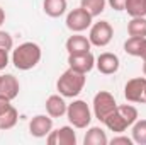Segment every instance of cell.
Listing matches in <instances>:
<instances>
[{
    "label": "cell",
    "mask_w": 146,
    "mask_h": 145,
    "mask_svg": "<svg viewBox=\"0 0 146 145\" xmlns=\"http://www.w3.org/2000/svg\"><path fill=\"white\" fill-rule=\"evenodd\" d=\"M80 7H83L92 17H97L106 10V0H82Z\"/></svg>",
    "instance_id": "obj_21"
},
{
    "label": "cell",
    "mask_w": 146,
    "mask_h": 145,
    "mask_svg": "<svg viewBox=\"0 0 146 145\" xmlns=\"http://www.w3.org/2000/svg\"><path fill=\"white\" fill-rule=\"evenodd\" d=\"M53 130V118L51 116H46V114H37L31 119L29 123V132L33 137L36 138H42V137H48Z\"/></svg>",
    "instance_id": "obj_8"
},
{
    "label": "cell",
    "mask_w": 146,
    "mask_h": 145,
    "mask_svg": "<svg viewBox=\"0 0 146 145\" xmlns=\"http://www.w3.org/2000/svg\"><path fill=\"white\" fill-rule=\"evenodd\" d=\"M19 89H21L19 80L14 75H10V73L2 75V79H0V94H3L5 97H9L12 101L19 96Z\"/></svg>",
    "instance_id": "obj_13"
},
{
    "label": "cell",
    "mask_w": 146,
    "mask_h": 145,
    "mask_svg": "<svg viewBox=\"0 0 146 145\" xmlns=\"http://www.w3.org/2000/svg\"><path fill=\"white\" fill-rule=\"evenodd\" d=\"M85 82H87L85 73L78 72V70H73V68H68L66 72L61 73V77L58 79L56 89H58V92L63 97H76L83 91Z\"/></svg>",
    "instance_id": "obj_2"
},
{
    "label": "cell",
    "mask_w": 146,
    "mask_h": 145,
    "mask_svg": "<svg viewBox=\"0 0 146 145\" xmlns=\"http://www.w3.org/2000/svg\"><path fill=\"white\" fill-rule=\"evenodd\" d=\"M104 125L109 128L110 132H115V133H122L127 126H133V125L129 123V119L122 114V111L119 109V106L104 119Z\"/></svg>",
    "instance_id": "obj_12"
},
{
    "label": "cell",
    "mask_w": 146,
    "mask_h": 145,
    "mask_svg": "<svg viewBox=\"0 0 146 145\" xmlns=\"http://www.w3.org/2000/svg\"><path fill=\"white\" fill-rule=\"evenodd\" d=\"M9 65V51L0 48V70H3Z\"/></svg>",
    "instance_id": "obj_27"
},
{
    "label": "cell",
    "mask_w": 146,
    "mask_h": 145,
    "mask_svg": "<svg viewBox=\"0 0 146 145\" xmlns=\"http://www.w3.org/2000/svg\"><path fill=\"white\" fill-rule=\"evenodd\" d=\"M68 104L65 103V99L60 94H53L46 99V111L51 118H60L63 114H66Z\"/></svg>",
    "instance_id": "obj_14"
},
{
    "label": "cell",
    "mask_w": 146,
    "mask_h": 145,
    "mask_svg": "<svg viewBox=\"0 0 146 145\" xmlns=\"http://www.w3.org/2000/svg\"><path fill=\"white\" fill-rule=\"evenodd\" d=\"M5 22V12H3V9L0 7V26Z\"/></svg>",
    "instance_id": "obj_30"
},
{
    "label": "cell",
    "mask_w": 146,
    "mask_h": 145,
    "mask_svg": "<svg viewBox=\"0 0 146 145\" xmlns=\"http://www.w3.org/2000/svg\"><path fill=\"white\" fill-rule=\"evenodd\" d=\"M90 48H92V43H90L88 38L85 36L75 34V36H70L66 39V51H68V55L87 53V51H90Z\"/></svg>",
    "instance_id": "obj_15"
},
{
    "label": "cell",
    "mask_w": 146,
    "mask_h": 145,
    "mask_svg": "<svg viewBox=\"0 0 146 145\" xmlns=\"http://www.w3.org/2000/svg\"><path fill=\"white\" fill-rule=\"evenodd\" d=\"M42 7L49 17H61L66 12L68 3H66V0H44Z\"/></svg>",
    "instance_id": "obj_17"
},
{
    "label": "cell",
    "mask_w": 146,
    "mask_h": 145,
    "mask_svg": "<svg viewBox=\"0 0 146 145\" xmlns=\"http://www.w3.org/2000/svg\"><path fill=\"white\" fill-rule=\"evenodd\" d=\"M138 56L143 58V60H146V38H143V41H141V48H139Z\"/></svg>",
    "instance_id": "obj_29"
},
{
    "label": "cell",
    "mask_w": 146,
    "mask_h": 145,
    "mask_svg": "<svg viewBox=\"0 0 146 145\" xmlns=\"http://www.w3.org/2000/svg\"><path fill=\"white\" fill-rule=\"evenodd\" d=\"M110 144L112 145H133L134 144V140L133 138H129V137H114L112 140H110Z\"/></svg>",
    "instance_id": "obj_25"
},
{
    "label": "cell",
    "mask_w": 146,
    "mask_h": 145,
    "mask_svg": "<svg viewBox=\"0 0 146 145\" xmlns=\"http://www.w3.org/2000/svg\"><path fill=\"white\" fill-rule=\"evenodd\" d=\"M109 5L114 10H124V5H126V0H107Z\"/></svg>",
    "instance_id": "obj_28"
},
{
    "label": "cell",
    "mask_w": 146,
    "mask_h": 145,
    "mask_svg": "<svg viewBox=\"0 0 146 145\" xmlns=\"http://www.w3.org/2000/svg\"><path fill=\"white\" fill-rule=\"evenodd\" d=\"M92 15L83 9V7H78V9H73L72 12H68L66 15V28L73 31V33H82L85 31L87 28H90L92 24Z\"/></svg>",
    "instance_id": "obj_6"
},
{
    "label": "cell",
    "mask_w": 146,
    "mask_h": 145,
    "mask_svg": "<svg viewBox=\"0 0 146 145\" xmlns=\"http://www.w3.org/2000/svg\"><path fill=\"white\" fill-rule=\"evenodd\" d=\"M124 97L129 103H146V79L145 77H136L127 80L124 87Z\"/></svg>",
    "instance_id": "obj_7"
},
{
    "label": "cell",
    "mask_w": 146,
    "mask_h": 145,
    "mask_svg": "<svg viewBox=\"0 0 146 145\" xmlns=\"http://www.w3.org/2000/svg\"><path fill=\"white\" fill-rule=\"evenodd\" d=\"M12 104H10V99L9 97H5L3 94H0V114H3L7 109L10 108Z\"/></svg>",
    "instance_id": "obj_26"
},
{
    "label": "cell",
    "mask_w": 146,
    "mask_h": 145,
    "mask_svg": "<svg viewBox=\"0 0 146 145\" xmlns=\"http://www.w3.org/2000/svg\"><path fill=\"white\" fill-rule=\"evenodd\" d=\"M0 79H2V75H0Z\"/></svg>",
    "instance_id": "obj_32"
},
{
    "label": "cell",
    "mask_w": 146,
    "mask_h": 145,
    "mask_svg": "<svg viewBox=\"0 0 146 145\" xmlns=\"http://www.w3.org/2000/svg\"><path fill=\"white\" fill-rule=\"evenodd\" d=\"M83 144L85 145H107L109 140H107V135H106V132H104L102 128L92 126V128L87 132V135H85V138H83Z\"/></svg>",
    "instance_id": "obj_16"
},
{
    "label": "cell",
    "mask_w": 146,
    "mask_h": 145,
    "mask_svg": "<svg viewBox=\"0 0 146 145\" xmlns=\"http://www.w3.org/2000/svg\"><path fill=\"white\" fill-rule=\"evenodd\" d=\"M95 67L104 75H112V73H115L119 70V56L114 55V53H109V51L100 53L95 58Z\"/></svg>",
    "instance_id": "obj_11"
},
{
    "label": "cell",
    "mask_w": 146,
    "mask_h": 145,
    "mask_svg": "<svg viewBox=\"0 0 146 145\" xmlns=\"http://www.w3.org/2000/svg\"><path fill=\"white\" fill-rule=\"evenodd\" d=\"M17 119H19V113L14 106L7 109L3 114H0V130H10L17 125Z\"/></svg>",
    "instance_id": "obj_20"
},
{
    "label": "cell",
    "mask_w": 146,
    "mask_h": 145,
    "mask_svg": "<svg viewBox=\"0 0 146 145\" xmlns=\"http://www.w3.org/2000/svg\"><path fill=\"white\" fill-rule=\"evenodd\" d=\"M129 36L146 38V17H133L127 24Z\"/></svg>",
    "instance_id": "obj_18"
},
{
    "label": "cell",
    "mask_w": 146,
    "mask_h": 145,
    "mask_svg": "<svg viewBox=\"0 0 146 145\" xmlns=\"http://www.w3.org/2000/svg\"><path fill=\"white\" fill-rule=\"evenodd\" d=\"M68 65L73 70H78L82 73L90 72L95 67V56L87 51V53H75V55H68Z\"/></svg>",
    "instance_id": "obj_9"
},
{
    "label": "cell",
    "mask_w": 146,
    "mask_h": 145,
    "mask_svg": "<svg viewBox=\"0 0 146 145\" xmlns=\"http://www.w3.org/2000/svg\"><path fill=\"white\" fill-rule=\"evenodd\" d=\"M141 41L143 38H134V36H129V39L124 43V51L131 56H138L139 53V48H141Z\"/></svg>",
    "instance_id": "obj_23"
},
{
    "label": "cell",
    "mask_w": 146,
    "mask_h": 145,
    "mask_svg": "<svg viewBox=\"0 0 146 145\" xmlns=\"http://www.w3.org/2000/svg\"><path fill=\"white\" fill-rule=\"evenodd\" d=\"M49 145H76V133L73 132L72 126H61L58 130H51L48 135Z\"/></svg>",
    "instance_id": "obj_10"
},
{
    "label": "cell",
    "mask_w": 146,
    "mask_h": 145,
    "mask_svg": "<svg viewBox=\"0 0 146 145\" xmlns=\"http://www.w3.org/2000/svg\"><path fill=\"white\" fill-rule=\"evenodd\" d=\"M12 46H14V39H12V36H10L7 31H0V48L10 51Z\"/></svg>",
    "instance_id": "obj_24"
},
{
    "label": "cell",
    "mask_w": 146,
    "mask_h": 145,
    "mask_svg": "<svg viewBox=\"0 0 146 145\" xmlns=\"http://www.w3.org/2000/svg\"><path fill=\"white\" fill-rule=\"evenodd\" d=\"M124 10L131 17H145L146 15V0H126Z\"/></svg>",
    "instance_id": "obj_19"
},
{
    "label": "cell",
    "mask_w": 146,
    "mask_h": 145,
    "mask_svg": "<svg viewBox=\"0 0 146 145\" xmlns=\"http://www.w3.org/2000/svg\"><path fill=\"white\" fill-rule=\"evenodd\" d=\"M115 108H117V103H115V99H114V96L110 92L100 91V92L95 94V97H94V114H95V118L99 121L104 123V119Z\"/></svg>",
    "instance_id": "obj_4"
},
{
    "label": "cell",
    "mask_w": 146,
    "mask_h": 145,
    "mask_svg": "<svg viewBox=\"0 0 146 145\" xmlns=\"http://www.w3.org/2000/svg\"><path fill=\"white\" fill-rule=\"evenodd\" d=\"M66 116H68V121L75 128H87L92 121V113H90L88 104L85 101H80V99L68 104Z\"/></svg>",
    "instance_id": "obj_3"
},
{
    "label": "cell",
    "mask_w": 146,
    "mask_h": 145,
    "mask_svg": "<svg viewBox=\"0 0 146 145\" xmlns=\"http://www.w3.org/2000/svg\"><path fill=\"white\" fill-rule=\"evenodd\" d=\"M133 140H134V144L138 145H146V119H136L134 121V125H133Z\"/></svg>",
    "instance_id": "obj_22"
},
{
    "label": "cell",
    "mask_w": 146,
    "mask_h": 145,
    "mask_svg": "<svg viewBox=\"0 0 146 145\" xmlns=\"http://www.w3.org/2000/svg\"><path fill=\"white\" fill-rule=\"evenodd\" d=\"M112 36H114V29L110 26V22L107 21H99L95 22L92 28H90V34H88V39L94 46H107L110 41H112Z\"/></svg>",
    "instance_id": "obj_5"
},
{
    "label": "cell",
    "mask_w": 146,
    "mask_h": 145,
    "mask_svg": "<svg viewBox=\"0 0 146 145\" xmlns=\"http://www.w3.org/2000/svg\"><path fill=\"white\" fill-rule=\"evenodd\" d=\"M41 56H42V53H41L39 44L33 43V41H27V43L19 44L14 50L12 63L17 70H31L41 62Z\"/></svg>",
    "instance_id": "obj_1"
},
{
    "label": "cell",
    "mask_w": 146,
    "mask_h": 145,
    "mask_svg": "<svg viewBox=\"0 0 146 145\" xmlns=\"http://www.w3.org/2000/svg\"><path fill=\"white\" fill-rule=\"evenodd\" d=\"M143 62H145V63H143V73L146 75V60H143Z\"/></svg>",
    "instance_id": "obj_31"
}]
</instances>
